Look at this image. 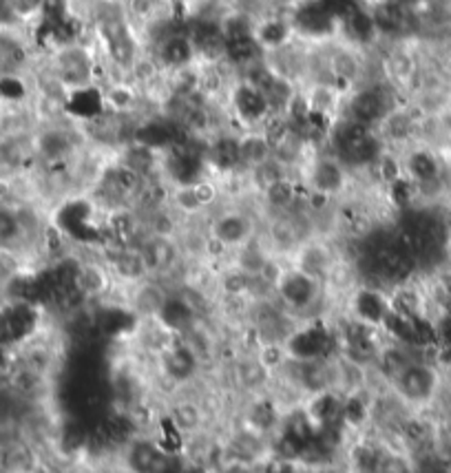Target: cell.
I'll return each instance as SVG.
<instances>
[{"label": "cell", "mask_w": 451, "mask_h": 473, "mask_svg": "<svg viewBox=\"0 0 451 473\" xmlns=\"http://www.w3.org/2000/svg\"><path fill=\"white\" fill-rule=\"evenodd\" d=\"M401 102H405V97L398 94L392 85H388L380 78L379 80H367L347 91L341 118L361 124V127L376 129L383 122L385 115Z\"/></svg>", "instance_id": "277c9868"}, {"label": "cell", "mask_w": 451, "mask_h": 473, "mask_svg": "<svg viewBox=\"0 0 451 473\" xmlns=\"http://www.w3.org/2000/svg\"><path fill=\"white\" fill-rule=\"evenodd\" d=\"M237 151H239V169L241 173L257 169L266 160L274 155L271 142L262 131H239L237 137Z\"/></svg>", "instance_id": "5b68a950"}, {"label": "cell", "mask_w": 451, "mask_h": 473, "mask_svg": "<svg viewBox=\"0 0 451 473\" xmlns=\"http://www.w3.org/2000/svg\"><path fill=\"white\" fill-rule=\"evenodd\" d=\"M204 226H206V233L211 236L217 253L228 259V254L257 239L262 233V217H259L255 199L221 202L215 211L208 212Z\"/></svg>", "instance_id": "7a4b0ae2"}, {"label": "cell", "mask_w": 451, "mask_h": 473, "mask_svg": "<svg viewBox=\"0 0 451 473\" xmlns=\"http://www.w3.org/2000/svg\"><path fill=\"white\" fill-rule=\"evenodd\" d=\"M296 182L305 193L334 203L343 202L356 188L355 173L323 146L310 153L296 173Z\"/></svg>", "instance_id": "3957f363"}, {"label": "cell", "mask_w": 451, "mask_h": 473, "mask_svg": "<svg viewBox=\"0 0 451 473\" xmlns=\"http://www.w3.org/2000/svg\"><path fill=\"white\" fill-rule=\"evenodd\" d=\"M388 387L412 414H430L443 405L447 377L436 363L427 361L422 352L409 359L388 380Z\"/></svg>", "instance_id": "6da1fadb"}, {"label": "cell", "mask_w": 451, "mask_h": 473, "mask_svg": "<svg viewBox=\"0 0 451 473\" xmlns=\"http://www.w3.org/2000/svg\"><path fill=\"white\" fill-rule=\"evenodd\" d=\"M321 3H323L325 7L334 13V16L343 18L347 12H352V9L363 4V0H321Z\"/></svg>", "instance_id": "8992f818"}]
</instances>
